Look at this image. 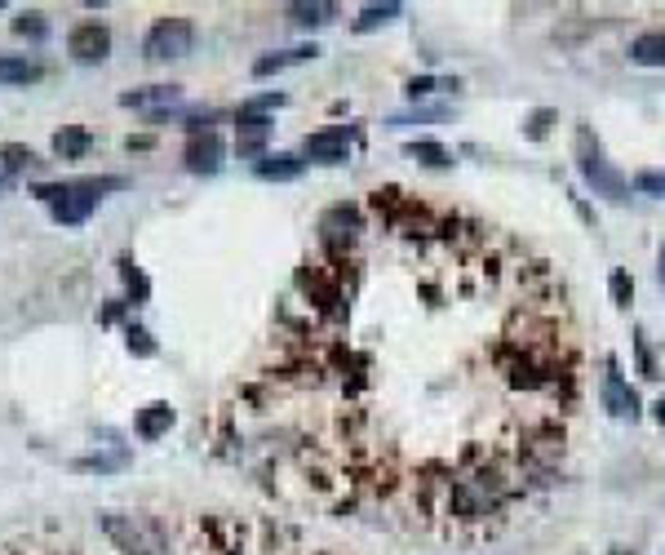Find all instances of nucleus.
Instances as JSON below:
<instances>
[{
    "label": "nucleus",
    "instance_id": "f257e3e1",
    "mask_svg": "<svg viewBox=\"0 0 665 555\" xmlns=\"http://www.w3.org/2000/svg\"><path fill=\"white\" fill-rule=\"evenodd\" d=\"M98 529L107 542L125 555H165L169 551V524L147 511H102Z\"/></svg>",
    "mask_w": 665,
    "mask_h": 555
},
{
    "label": "nucleus",
    "instance_id": "f03ea898",
    "mask_svg": "<svg viewBox=\"0 0 665 555\" xmlns=\"http://www.w3.org/2000/svg\"><path fill=\"white\" fill-rule=\"evenodd\" d=\"M120 187H125V178H80V182H40L36 196L49 200L54 222H63V227H80V222L98 209L102 191H120Z\"/></svg>",
    "mask_w": 665,
    "mask_h": 555
},
{
    "label": "nucleus",
    "instance_id": "7ed1b4c3",
    "mask_svg": "<svg viewBox=\"0 0 665 555\" xmlns=\"http://www.w3.org/2000/svg\"><path fill=\"white\" fill-rule=\"evenodd\" d=\"M577 170H581V178H586V187H595V196H608L612 205L630 200V182H626V174L603 156L598 139L586 129V125L577 129Z\"/></svg>",
    "mask_w": 665,
    "mask_h": 555
},
{
    "label": "nucleus",
    "instance_id": "20e7f679",
    "mask_svg": "<svg viewBox=\"0 0 665 555\" xmlns=\"http://www.w3.org/2000/svg\"><path fill=\"white\" fill-rule=\"evenodd\" d=\"M196 45V23L182 18V14H169V18H156L147 36H142V54L151 63H173V58H187Z\"/></svg>",
    "mask_w": 665,
    "mask_h": 555
},
{
    "label": "nucleus",
    "instance_id": "39448f33",
    "mask_svg": "<svg viewBox=\"0 0 665 555\" xmlns=\"http://www.w3.org/2000/svg\"><path fill=\"white\" fill-rule=\"evenodd\" d=\"M66 54H71L76 63H102V58L111 54V27L98 23V18L76 23V27L66 32Z\"/></svg>",
    "mask_w": 665,
    "mask_h": 555
},
{
    "label": "nucleus",
    "instance_id": "423d86ee",
    "mask_svg": "<svg viewBox=\"0 0 665 555\" xmlns=\"http://www.w3.org/2000/svg\"><path fill=\"white\" fill-rule=\"evenodd\" d=\"M355 142V129L351 125H332V129H320V134H306L302 139V156L315 160V165H342L346 151Z\"/></svg>",
    "mask_w": 665,
    "mask_h": 555
},
{
    "label": "nucleus",
    "instance_id": "0eeeda50",
    "mask_svg": "<svg viewBox=\"0 0 665 555\" xmlns=\"http://www.w3.org/2000/svg\"><path fill=\"white\" fill-rule=\"evenodd\" d=\"M603 409L612 417H639V396H634V386L621 378V365L617 360H608V374H603Z\"/></svg>",
    "mask_w": 665,
    "mask_h": 555
},
{
    "label": "nucleus",
    "instance_id": "6e6552de",
    "mask_svg": "<svg viewBox=\"0 0 665 555\" xmlns=\"http://www.w3.org/2000/svg\"><path fill=\"white\" fill-rule=\"evenodd\" d=\"M271 129H275L271 116H249V111H240V120H235V151H240L244 160H253V156L262 160Z\"/></svg>",
    "mask_w": 665,
    "mask_h": 555
},
{
    "label": "nucleus",
    "instance_id": "1a4fd4ad",
    "mask_svg": "<svg viewBox=\"0 0 665 555\" xmlns=\"http://www.w3.org/2000/svg\"><path fill=\"white\" fill-rule=\"evenodd\" d=\"M453 507H457L462 520H479V516H488L497 507V493L488 488V480H462L453 488Z\"/></svg>",
    "mask_w": 665,
    "mask_h": 555
},
{
    "label": "nucleus",
    "instance_id": "9d476101",
    "mask_svg": "<svg viewBox=\"0 0 665 555\" xmlns=\"http://www.w3.org/2000/svg\"><path fill=\"white\" fill-rule=\"evenodd\" d=\"M360 231V209L355 205H332L324 218H320V241L337 249V244H351Z\"/></svg>",
    "mask_w": 665,
    "mask_h": 555
},
{
    "label": "nucleus",
    "instance_id": "9b49d317",
    "mask_svg": "<svg viewBox=\"0 0 665 555\" xmlns=\"http://www.w3.org/2000/svg\"><path fill=\"white\" fill-rule=\"evenodd\" d=\"M222 156H227V147H222L218 134H200V139L187 142V170L191 174H218Z\"/></svg>",
    "mask_w": 665,
    "mask_h": 555
},
{
    "label": "nucleus",
    "instance_id": "f8f14e48",
    "mask_svg": "<svg viewBox=\"0 0 665 555\" xmlns=\"http://www.w3.org/2000/svg\"><path fill=\"white\" fill-rule=\"evenodd\" d=\"M169 427H173V405L165 400H151V405H142L138 417H133V431L142 436V440H160Z\"/></svg>",
    "mask_w": 665,
    "mask_h": 555
},
{
    "label": "nucleus",
    "instance_id": "ddd939ff",
    "mask_svg": "<svg viewBox=\"0 0 665 555\" xmlns=\"http://www.w3.org/2000/svg\"><path fill=\"white\" fill-rule=\"evenodd\" d=\"M125 107H142V111H165V107L182 103V89L178 85H147V89H129L120 94Z\"/></svg>",
    "mask_w": 665,
    "mask_h": 555
},
{
    "label": "nucleus",
    "instance_id": "4468645a",
    "mask_svg": "<svg viewBox=\"0 0 665 555\" xmlns=\"http://www.w3.org/2000/svg\"><path fill=\"white\" fill-rule=\"evenodd\" d=\"M320 49L315 45H293V49H275V54H262L258 63H253V76H275V71L284 67H302V63H311Z\"/></svg>",
    "mask_w": 665,
    "mask_h": 555
},
{
    "label": "nucleus",
    "instance_id": "2eb2a0df",
    "mask_svg": "<svg viewBox=\"0 0 665 555\" xmlns=\"http://www.w3.org/2000/svg\"><path fill=\"white\" fill-rule=\"evenodd\" d=\"M129 462H133V453L125 449V445H116V449L85 453V457H76L71 467H76V471H89V476H94V471H98V476H111V471H125Z\"/></svg>",
    "mask_w": 665,
    "mask_h": 555
},
{
    "label": "nucleus",
    "instance_id": "dca6fc26",
    "mask_svg": "<svg viewBox=\"0 0 665 555\" xmlns=\"http://www.w3.org/2000/svg\"><path fill=\"white\" fill-rule=\"evenodd\" d=\"M302 156H293V151H275V156H262L258 165H253V174L266 178V182H293V178L302 174Z\"/></svg>",
    "mask_w": 665,
    "mask_h": 555
},
{
    "label": "nucleus",
    "instance_id": "f3484780",
    "mask_svg": "<svg viewBox=\"0 0 665 555\" xmlns=\"http://www.w3.org/2000/svg\"><path fill=\"white\" fill-rule=\"evenodd\" d=\"M45 76L40 63H32L27 54H0V85H36Z\"/></svg>",
    "mask_w": 665,
    "mask_h": 555
},
{
    "label": "nucleus",
    "instance_id": "a211bd4d",
    "mask_svg": "<svg viewBox=\"0 0 665 555\" xmlns=\"http://www.w3.org/2000/svg\"><path fill=\"white\" fill-rule=\"evenodd\" d=\"M630 63L639 67H665V32H643L630 40Z\"/></svg>",
    "mask_w": 665,
    "mask_h": 555
},
{
    "label": "nucleus",
    "instance_id": "6ab92c4d",
    "mask_svg": "<svg viewBox=\"0 0 665 555\" xmlns=\"http://www.w3.org/2000/svg\"><path fill=\"white\" fill-rule=\"evenodd\" d=\"M332 18H337V5H329V0L289 5V23H293V27H329Z\"/></svg>",
    "mask_w": 665,
    "mask_h": 555
},
{
    "label": "nucleus",
    "instance_id": "aec40b11",
    "mask_svg": "<svg viewBox=\"0 0 665 555\" xmlns=\"http://www.w3.org/2000/svg\"><path fill=\"white\" fill-rule=\"evenodd\" d=\"M89 129H63V134H54V156H63V160H80L85 151H89Z\"/></svg>",
    "mask_w": 665,
    "mask_h": 555
},
{
    "label": "nucleus",
    "instance_id": "412c9836",
    "mask_svg": "<svg viewBox=\"0 0 665 555\" xmlns=\"http://www.w3.org/2000/svg\"><path fill=\"white\" fill-rule=\"evenodd\" d=\"M408 156H413V160H422V165H431V170H448V165H453L448 147H439V142H431V139L408 142Z\"/></svg>",
    "mask_w": 665,
    "mask_h": 555
},
{
    "label": "nucleus",
    "instance_id": "4be33fe9",
    "mask_svg": "<svg viewBox=\"0 0 665 555\" xmlns=\"http://www.w3.org/2000/svg\"><path fill=\"white\" fill-rule=\"evenodd\" d=\"M399 14H404V9H399L395 0H391V5H368L364 14L355 18V32H377L382 23H391V18H399Z\"/></svg>",
    "mask_w": 665,
    "mask_h": 555
},
{
    "label": "nucleus",
    "instance_id": "5701e85b",
    "mask_svg": "<svg viewBox=\"0 0 665 555\" xmlns=\"http://www.w3.org/2000/svg\"><path fill=\"white\" fill-rule=\"evenodd\" d=\"M14 32L27 36V40H45V36H49V23H45L40 9H23V14L14 18Z\"/></svg>",
    "mask_w": 665,
    "mask_h": 555
},
{
    "label": "nucleus",
    "instance_id": "b1692460",
    "mask_svg": "<svg viewBox=\"0 0 665 555\" xmlns=\"http://www.w3.org/2000/svg\"><path fill=\"white\" fill-rule=\"evenodd\" d=\"M0 160H5V170H9V174H18V170L36 165V151H32V147H23V142H5V147H0Z\"/></svg>",
    "mask_w": 665,
    "mask_h": 555
},
{
    "label": "nucleus",
    "instance_id": "393cba45",
    "mask_svg": "<svg viewBox=\"0 0 665 555\" xmlns=\"http://www.w3.org/2000/svg\"><path fill=\"white\" fill-rule=\"evenodd\" d=\"M608 289H612V303H617V307H630V298H634V280L626 276V272H612V280H608Z\"/></svg>",
    "mask_w": 665,
    "mask_h": 555
},
{
    "label": "nucleus",
    "instance_id": "a878e982",
    "mask_svg": "<svg viewBox=\"0 0 665 555\" xmlns=\"http://www.w3.org/2000/svg\"><path fill=\"white\" fill-rule=\"evenodd\" d=\"M435 89H457V80H435V76H422V80H408V98H426Z\"/></svg>",
    "mask_w": 665,
    "mask_h": 555
},
{
    "label": "nucleus",
    "instance_id": "bb28decb",
    "mask_svg": "<svg viewBox=\"0 0 665 555\" xmlns=\"http://www.w3.org/2000/svg\"><path fill=\"white\" fill-rule=\"evenodd\" d=\"M129 351H138V355H156V343H151V334L133 324V329H129Z\"/></svg>",
    "mask_w": 665,
    "mask_h": 555
},
{
    "label": "nucleus",
    "instance_id": "cd10ccee",
    "mask_svg": "<svg viewBox=\"0 0 665 555\" xmlns=\"http://www.w3.org/2000/svg\"><path fill=\"white\" fill-rule=\"evenodd\" d=\"M271 107H284V94H262V98H253V103H244L240 111H249V116H262Z\"/></svg>",
    "mask_w": 665,
    "mask_h": 555
},
{
    "label": "nucleus",
    "instance_id": "c85d7f7f",
    "mask_svg": "<svg viewBox=\"0 0 665 555\" xmlns=\"http://www.w3.org/2000/svg\"><path fill=\"white\" fill-rule=\"evenodd\" d=\"M555 120V111H532L528 120V139H546V125Z\"/></svg>",
    "mask_w": 665,
    "mask_h": 555
},
{
    "label": "nucleus",
    "instance_id": "c756f323",
    "mask_svg": "<svg viewBox=\"0 0 665 555\" xmlns=\"http://www.w3.org/2000/svg\"><path fill=\"white\" fill-rule=\"evenodd\" d=\"M657 276H661V284H665V249H661V267H657Z\"/></svg>",
    "mask_w": 665,
    "mask_h": 555
},
{
    "label": "nucleus",
    "instance_id": "7c9ffc66",
    "mask_svg": "<svg viewBox=\"0 0 665 555\" xmlns=\"http://www.w3.org/2000/svg\"><path fill=\"white\" fill-rule=\"evenodd\" d=\"M657 417H661V422H665V400H661V405H657Z\"/></svg>",
    "mask_w": 665,
    "mask_h": 555
}]
</instances>
